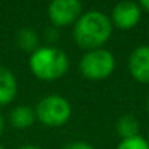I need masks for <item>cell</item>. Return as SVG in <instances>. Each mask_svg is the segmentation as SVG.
I'll use <instances>...</instances> for the list:
<instances>
[{
    "label": "cell",
    "instance_id": "1",
    "mask_svg": "<svg viewBox=\"0 0 149 149\" xmlns=\"http://www.w3.org/2000/svg\"><path fill=\"white\" fill-rule=\"evenodd\" d=\"M113 28L108 15L91 9L84 12L73 25V40L79 48L85 51L104 48L113 35Z\"/></svg>",
    "mask_w": 149,
    "mask_h": 149
},
{
    "label": "cell",
    "instance_id": "2",
    "mask_svg": "<svg viewBox=\"0 0 149 149\" xmlns=\"http://www.w3.org/2000/svg\"><path fill=\"white\" fill-rule=\"evenodd\" d=\"M29 70L34 76L44 82H53L63 78L69 70V56L53 45L38 47L28 60Z\"/></svg>",
    "mask_w": 149,
    "mask_h": 149
},
{
    "label": "cell",
    "instance_id": "3",
    "mask_svg": "<svg viewBox=\"0 0 149 149\" xmlns=\"http://www.w3.org/2000/svg\"><path fill=\"white\" fill-rule=\"evenodd\" d=\"M34 110L37 120L45 127H60L72 117V104L58 94L42 97Z\"/></svg>",
    "mask_w": 149,
    "mask_h": 149
},
{
    "label": "cell",
    "instance_id": "4",
    "mask_svg": "<svg viewBox=\"0 0 149 149\" xmlns=\"http://www.w3.org/2000/svg\"><path fill=\"white\" fill-rule=\"evenodd\" d=\"M116 70V57L107 48L85 51L79 60V72L89 81H104Z\"/></svg>",
    "mask_w": 149,
    "mask_h": 149
},
{
    "label": "cell",
    "instance_id": "5",
    "mask_svg": "<svg viewBox=\"0 0 149 149\" xmlns=\"http://www.w3.org/2000/svg\"><path fill=\"white\" fill-rule=\"evenodd\" d=\"M82 13L84 6L79 0H54L47 8L51 26L57 29L73 26Z\"/></svg>",
    "mask_w": 149,
    "mask_h": 149
},
{
    "label": "cell",
    "instance_id": "6",
    "mask_svg": "<svg viewBox=\"0 0 149 149\" xmlns=\"http://www.w3.org/2000/svg\"><path fill=\"white\" fill-rule=\"evenodd\" d=\"M142 12L143 10L139 6V3L126 0V2L117 3L113 8L110 21H111L113 26H116L121 31H129V29H133L134 26H137V24L140 22V18H142Z\"/></svg>",
    "mask_w": 149,
    "mask_h": 149
},
{
    "label": "cell",
    "instance_id": "7",
    "mask_svg": "<svg viewBox=\"0 0 149 149\" xmlns=\"http://www.w3.org/2000/svg\"><path fill=\"white\" fill-rule=\"evenodd\" d=\"M130 76L143 85H149V45H137L127 58Z\"/></svg>",
    "mask_w": 149,
    "mask_h": 149
},
{
    "label": "cell",
    "instance_id": "8",
    "mask_svg": "<svg viewBox=\"0 0 149 149\" xmlns=\"http://www.w3.org/2000/svg\"><path fill=\"white\" fill-rule=\"evenodd\" d=\"M18 94V79L15 73L0 64V107L9 105Z\"/></svg>",
    "mask_w": 149,
    "mask_h": 149
},
{
    "label": "cell",
    "instance_id": "9",
    "mask_svg": "<svg viewBox=\"0 0 149 149\" xmlns=\"http://www.w3.org/2000/svg\"><path fill=\"white\" fill-rule=\"evenodd\" d=\"M35 120V110L29 105H16L9 114V123L18 130L29 129Z\"/></svg>",
    "mask_w": 149,
    "mask_h": 149
},
{
    "label": "cell",
    "instance_id": "10",
    "mask_svg": "<svg viewBox=\"0 0 149 149\" xmlns=\"http://www.w3.org/2000/svg\"><path fill=\"white\" fill-rule=\"evenodd\" d=\"M140 130L139 120L133 114H123L118 117L116 123V132L121 139H129L133 136H137Z\"/></svg>",
    "mask_w": 149,
    "mask_h": 149
},
{
    "label": "cell",
    "instance_id": "11",
    "mask_svg": "<svg viewBox=\"0 0 149 149\" xmlns=\"http://www.w3.org/2000/svg\"><path fill=\"white\" fill-rule=\"evenodd\" d=\"M16 44L22 51L32 54L40 47V38L35 29L32 28H22L16 34Z\"/></svg>",
    "mask_w": 149,
    "mask_h": 149
},
{
    "label": "cell",
    "instance_id": "12",
    "mask_svg": "<svg viewBox=\"0 0 149 149\" xmlns=\"http://www.w3.org/2000/svg\"><path fill=\"white\" fill-rule=\"evenodd\" d=\"M116 149H149V143L146 137L137 134L129 139H121Z\"/></svg>",
    "mask_w": 149,
    "mask_h": 149
},
{
    "label": "cell",
    "instance_id": "13",
    "mask_svg": "<svg viewBox=\"0 0 149 149\" xmlns=\"http://www.w3.org/2000/svg\"><path fill=\"white\" fill-rule=\"evenodd\" d=\"M44 37H45V41L50 42V44H56L58 40H60V34H58V29L54 28V26H50L44 31Z\"/></svg>",
    "mask_w": 149,
    "mask_h": 149
},
{
    "label": "cell",
    "instance_id": "14",
    "mask_svg": "<svg viewBox=\"0 0 149 149\" xmlns=\"http://www.w3.org/2000/svg\"><path fill=\"white\" fill-rule=\"evenodd\" d=\"M61 149H95V148L85 140H74V142H69Z\"/></svg>",
    "mask_w": 149,
    "mask_h": 149
},
{
    "label": "cell",
    "instance_id": "15",
    "mask_svg": "<svg viewBox=\"0 0 149 149\" xmlns=\"http://www.w3.org/2000/svg\"><path fill=\"white\" fill-rule=\"evenodd\" d=\"M139 6L142 8V10H146V12L149 13V0H140Z\"/></svg>",
    "mask_w": 149,
    "mask_h": 149
},
{
    "label": "cell",
    "instance_id": "16",
    "mask_svg": "<svg viewBox=\"0 0 149 149\" xmlns=\"http://www.w3.org/2000/svg\"><path fill=\"white\" fill-rule=\"evenodd\" d=\"M3 132H5V117H3L2 111H0V136L3 134Z\"/></svg>",
    "mask_w": 149,
    "mask_h": 149
},
{
    "label": "cell",
    "instance_id": "17",
    "mask_svg": "<svg viewBox=\"0 0 149 149\" xmlns=\"http://www.w3.org/2000/svg\"><path fill=\"white\" fill-rule=\"evenodd\" d=\"M18 149H42V148H40V146H37V145H22V146H19Z\"/></svg>",
    "mask_w": 149,
    "mask_h": 149
},
{
    "label": "cell",
    "instance_id": "18",
    "mask_svg": "<svg viewBox=\"0 0 149 149\" xmlns=\"http://www.w3.org/2000/svg\"><path fill=\"white\" fill-rule=\"evenodd\" d=\"M146 111H148V114H149V97H148V100H146Z\"/></svg>",
    "mask_w": 149,
    "mask_h": 149
},
{
    "label": "cell",
    "instance_id": "19",
    "mask_svg": "<svg viewBox=\"0 0 149 149\" xmlns=\"http://www.w3.org/2000/svg\"><path fill=\"white\" fill-rule=\"evenodd\" d=\"M146 140H148V143H149V132H148V136H146Z\"/></svg>",
    "mask_w": 149,
    "mask_h": 149
},
{
    "label": "cell",
    "instance_id": "20",
    "mask_svg": "<svg viewBox=\"0 0 149 149\" xmlns=\"http://www.w3.org/2000/svg\"><path fill=\"white\" fill-rule=\"evenodd\" d=\"M0 149H6V148H5L3 145H0Z\"/></svg>",
    "mask_w": 149,
    "mask_h": 149
}]
</instances>
